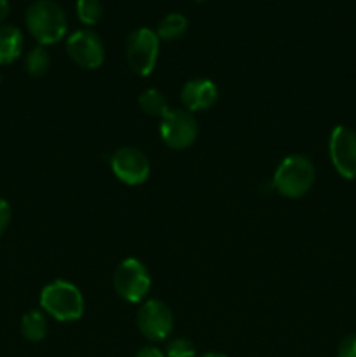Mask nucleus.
Returning a JSON list of instances; mask_svg holds the SVG:
<instances>
[{
    "label": "nucleus",
    "mask_w": 356,
    "mask_h": 357,
    "mask_svg": "<svg viewBox=\"0 0 356 357\" xmlns=\"http://www.w3.org/2000/svg\"><path fill=\"white\" fill-rule=\"evenodd\" d=\"M66 52L77 66L96 70L105 61V45L93 30H77L66 38Z\"/></svg>",
    "instance_id": "9d476101"
},
{
    "label": "nucleus",
    "mask_w": 356,
    "mask_h": 357,
    "mask_svg": "<svg viewBox=\"0 0 356 357\" xmlns=\"http://www.w3.org/2000/svg\"><path fill=\"white\" fill-rule=\"evenodd\" d=\"M135 357H166V354L159 347H156V345H145V347H142L136 352Z\"/></svg>",
    "instance_id": "412c9836"
},
{
    "label": "nucleus",
    "mask_w": 356,
    "mask_h": 357,
    "mask_svg": "<svg viewBox=\"0 0 356 357\" xmlns=\"http://www.w3.org/2000/svg\"><path fill=\"white\" fill-rule=\"evenodd\" d=\"M10 218H13V211H10V206L6 199L0 197V237L6 234V230L9 229Z\"/></svg>",
    "instance_id": "aec40b11"
},
{
    "label": "nucleus",
    "mask_w": 356,
    "mask_h": 357,
    "mask_svg": "<svg viewBox=\"0 0 356 357\" xmlns=\"http://www.w3.org/2000/svg\"><path fill=\"white\" fill-rule=\"evenodd\" d=\"M337 357H356V333L342 338L337 349Z\"/></svg>",
    "instance_id": "6ab92c4d"
},
{
    "label": "nucleus",
    "mask_w": 356,
    "mask_h": 357,
    "mask_svg": "<svg viewBox=\"0 0 356 357\" xmlns=\"http://www.w3.org/2000/svg\"><path fill=\"white\" fill-rule=\"evenodd\" d=\"M138 105L143 114L149 115V117L163 119L170 112L166 96H164L163 91L156 89V87H149V89L143 91L138 96Z\"/></svg>",
    "instance_id": "4468645a"
},
{
    "label": "nucleus",
    "mask_w": 356,
    "mask_h": 357,
    "mask_svg": "<svg viewBox=\"0 0 356 357\" xmlns=\"http://www.w3.org/2000/svg\"><path fill=\"white\" fill-rule=\"evenodd\" d=\"M21 335L27 338L28 342H42L47 335V317H45L44 310L31 309L23 314L21 317Z\"/></svg>",
    "instance_id": "ddd939ff"
},
{
    "label": "nucleus",
    "mask_w": 356,
    "mask_h": 357,
    "mask_svg": "<svg viewBox=\"0 0 356 357\" xmlns=\"http://www.w3.org/2000/svg\"><path fill=\"white\" fill-rule=\"evenodd\" d=\"M159 37L150 28H136L126 40V59L133 73L147 77L154 72L159 58Z\"/></svg>",
    "instance_id": "39448f33"
},
{
    "label": "nucleus",
    "mask_w": 356,
    "mask_h": 357,
    "mask_svg": "<svg viewBox=\"0 0 356 357\" xmlns=\"http://www.w3.org/2000/svg\"><path fill=\"white\" fill-rule=\"evenodd\" d=\"M198 357H227L225 354H220V352H206V354L198 356Z\"/></svg>",
    "instance_id": "5701e85b"
},
{
    "label": "nucleus",
    "mask_w": 356,
    "mask_h": 357,
    "mask_svg": "<svg viewBox=\"0 0 356 357\" xmlns=\"http://www.w3.org/2000/svg\"><path fill=\"white\" fill-rule=\"evenodd\" d=\"M328 155L335 171L346 180H356V131L337 126L328 138Z\"/></svg>",
    "instance_id": "1a4fd4ad"
},
{
    "label": "nucleus",
    "mask_w": 356,
    "mask_h": 357,
    "mask_svg": "<svg viewBox=\"0 0 356 357\" xmlns=\"http://www.w3.org/2000/svg\"><path fill=\"white\" fill-rule=\"evenodd\" d=\"M9 10H10L9 0H0V24H3L6 17L9 16Z\"/></svg>",
    "instance_id": "4be33fe9"
},
{
    "label": "nucleus",
    "mask_w": 356,
    "mask_h": 357,
    "mask_svg": "<svg viewBox=\"0 0 356 357\" xmlns=\"http://www.w3.org/2000/svg\"><path fill=\"white\" fill-rule=\"evenodd\" d=\"M51 66V54L44 45H37L31 49L24 58V68L31 77H42L49 72Z\"/></svg>",
    "instance_id": "dca6fc26"
},
{
    "label": "nucleus",
    "mask_w": 356,
    "mask_h": 357,
    "mask_svg": "<svg viewBox=\"0 0 356 357\" xmlns=\"http://www.w3.org/2000/svg\"><path fill=\"white\" fill-rule=\"evenodd\" d=\"M166 357H198L195 356V347L187 338H173L164 347Z\"/></svg>",
    "instance_id": "a211bd4d"
},
{
    "label": "nucleus",
    "mask_w": 356,
    "mask_h": 357,
    "mask_svg": "<svg viewBox=\"0 0 356 357\" xmlns=\"http://www.w3.org/2000/svg\"><path fill=\"white\" fill-rule=\"evenodd\" d=\"M40 307L59 323H73L84 314V296L75 284L56 279L40 291Z\"/></svg>",
    "instance_id": "f03ea898"
},
{
    "label": "nucleus",
    "mask_w": 356,
    "mask_h": 357,
    "mask_svg": "<svg viewBox=\"0 0 356 357\" xmlns=\"http://www.w3.org/2000/svg\"><path fill=\"white\" fill-rule=\"evenodd\" d=\"M110 167L115 178L129 187L143 185L150 176L149 157L136 146H121L115 150L110 157Z\"/></svg>",
    "instance_id": "6e6552de"
},
{
    "label": "nucleus",
    "mask_w": 356,
    "mask_h": 357,
    "mask_svg": "<svg viewBox=\"0 0 356 357\" xmlns=\"http://www.w3.org/2000/svg\"><path fill=\"white\" fill-rule=\"evenodd\" d=\"M75 13L80 23L86 26H94L103 16V6L100 0H77Z\"/></svg>",
    "instance_id": "f3484780"
},
{
    "label": "nucleus",
    "mask_w": 356,
    "mask_h": 357,
    "mask_svg": "<svg viewBox=\"0 0 356 357\" xmlns=\"http://www.w3.org/2000/svg\"><path fill=\"white\" fill-rule=\"evenodd\" d=\"M114 288L128 303H143L152 288L149 268L138 258H126L114 272Z\"/></svg>",
    "instance_id": "20e7f679"
},
{
    "label": "nucleus",
    "mask_w": 356,
    "mask_h": 357,
    "mask_svg": "<svg viewBox=\"0 0 356 357\" xmlns=\"http://www.w3.org/2000/svg\"><path fill=\"white\" fill-rule=\"evenodd\" d=\"M180 100L191 114L209 110L218 101V87L209 79H191L181 87Z\"/></svg>",
    "instance_id": "9b49d317"
},
{
    "label": "nucleus",
    "mask_w": 356,
    "mask_h": 357,
    "mask_svg": "<svg viewBox=\"0 0 356 357\" xmlns=\"http://www.w3.org/2000/svg\"><path fill=\"white\" fill-rule=\"evenodd\" d=\"M316 180V169L314 164L306 155H288L279 162L276 169L272 185L276 192L286 199L304 197L313 188Z\"/></svg>",
    "instance_id": "7ed1b4c3"
},
{
    "label": "nucleus",
    "mask_w": 356,
    "mask_h": 357,
    "mask_svg": "<svg viewBox=\"0 0 356 357\" xmlns=\"http://www.w3.org/2000/svg\"><path fill=\"white\" fill-rule=\"evenodd\" d=\"M195 2H205V0H195Z\"/></svg>",
    "instance_id": "b1692460"
},
{
    "label": "nucleus",
    "mask_w": 356,
    "mask_h": 357,
    "mask_svg": "<svg viewBox=\"0 0 356 357\" xmlns=\"http://www.w3.org/2000/svg\"><path fill=\"white\" fill-rule=\"evenodd\" d=\"M136 326L149 342H164L173 333V312L163 300H145L136 312Z\"/></svg>",
    "instance_id": "423d86ee"
},
{
    "label": "nucleus",
    "mask_w": 356,
    "mask_h": 357,
    "mask_svg": "<svg viewBox=\"0 0 356 357\" xmlns=\"http://www.w3.org/2000/svg\"><path fill=\"white\" fill-rule=\"evenodd\" d=\"M23 33L14 24H0V65L16 61L23 52Z\"/></svg>",
    "instance_id": "f8f14e48"
},
{
    "label": "nucleus",
    "mask_w": 356,
    "mask_h": 357,
    "mask_svg": "<svg viewBox=\"0 0 356 357\" xmlns=\"http://www.w3.org/2000/svg\"><path fill=\"white\" fill-rule=\"evenodd\" d=\"M187 28H188V20L184 16V14L170 13L159 21L156 33L157 37H159V40L170 42V40H177V38H180L181 35L187 31Z\"/></svg>",
    "instance_id": "2eb2a0df"
},
{
    "label": "nucleus",
    "mask_w": 356,
    "mask_h": 357,
    "mask_svg": "<svg viewBox=\"0 0 356 357\" xmlns=\"http://www.w3.org/2000/svg\"><path fill=\"white\" fill-rule=\"evenodd\" d=\"M27 28L38 45H52L63 40L68 21L63 7L54 0H35L24 14Z\"/></svg>",
    "instance_id": "f257e3e1"
},
{
    "label": "nucleus",
    "mask_w": 356,
    "mask_h": 357,
    "mask_svg": "<svg viewBox=\"0 0 356 357\" xmlns=\"http://www.w3.org/2000/svg\"><path fill=\"white\" fill-rule=\"evenodd\" d=\"M159 135L164 145L173 150H185L198 139L199 128L194 114L185 108H173L161 119Z\"/></svg>",
    "instance_id": "0eeeda50"
}]
</instances>
